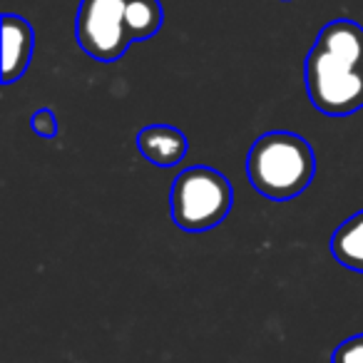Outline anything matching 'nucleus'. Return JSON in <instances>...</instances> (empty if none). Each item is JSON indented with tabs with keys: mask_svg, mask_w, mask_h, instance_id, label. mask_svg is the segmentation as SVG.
<instances>
[{
	"mask_svg": "<svg viewBox=\"0 0 363 363\" xmlns=\"http://www.w3.org/2000/svg\"><path fill=\"white\" fill-rule=\"evenodd\" d=\"M35 45V33L23 16H3V85L26 75Z\"/></svg>",
	"mask_w": 363,
	"mask_h": 363,
	"instance_id": "39448f33",
	"label": "nucleus"
},
{
	"mask_svg": "<svg viewBox=\"0 0 363 363\" xmlns=\"http://www.w3.org/2000/svg\"><path fill=\"white\" fill-rule=\"evenodd\" d=\"M313 174L316 155L296 132H267L247 155V177L252 187L272 202H286L306 192Z\"/></svg>",
	"mask_w": 363,
	"mask_h": 363,
	"instance_id": "f03ea898",
	"label": "nucleus"
},
{
	"mask_svg": "<svg viewBox=\"0 0 363 363\" xmlns=\"http://www.w3.org/2000/svg\"><path fill=\"white\" fill-rule=\"evenodd\" d=\"M127 28L132 40H147L164 26V11L160 0H127Z\"/></svg>",
	"mask_w": 363,
	"mask_h": 363,
	"instance_id": "6e6552de",
	"label": "nucleus"
},
{
	"mask_svg": "<svg viewBox=\"0 0 363 363\" xmlns=\"http://www.w3.org/2000/svg\"><path fill=\"white\" fill-rule=\"evenodd\" d=\"M137 150L155 167H177L189 150L187 135L172 125H147L137 132Z\"/></svg>",
	"mask_w": 363,
	"mask_h": 363,
	"instance_id": "423d86ee",
	"label": "nucleus"
},
{
	"mask_svg": "<svg viewBox=\"0 0 363 363\" xmlns=\"http://www.w3.org/2000/svg\"><path fill=\"white\" fill-rule=\"evenodd\" d=\"M306 92L311 105L328 117H346L363 107V26L338 18L321 28L308 50Z\"/></svg>",
	"mask_w": 363,
	"mask_h": 363,
	"instance_id": "f257e3e1",
	"label": "nucleus"
},
{
	"mask_svg": "<svg viewBox=\"0 0 363 363\" xmlns=\"http://www.w3.org/2000/svg\"><path fill=\"white\" fill-rule=\"evenodd\" d=\"M331 254L341 267L363 274V209L338 224L331 234Z\"/></svg>",
	"mask_w": 363,
	"mask_h": 363,
	"instance_id": "0eeeda50",
	"label": "nucleus"
},
{
	"mask_svg": "<svg viewBox=\"0 0 363 363\" xmlns=\"http://www.w3.org/2000/svg\"><path fill=\"white\" fill-rule=\"evenodd\" d=\"M331 363H363V333L338 343L331 353Z\"/></svg>",
	"mask_w": 363,
	"mask_h": 363,
	"instance_id": "1a4fd4ad",
	"label": "nucleus"
},
{
	"mask_svg": "<svg viewBox=\"0 0 363 363\" xmlns=\"http://www.w3.org/2000/svg\"><path fill=\"white\" fill-rule=\"evenodd\" d=\"M30 127H33V132H35L38 137H43V140H52V137L57 135V117H55V112H52V110L33 112Z\"/></svg>",
	"mask_w": 363,
	"mask_h": 363,
	"instance_id": "9d476101",
	"label": "nucleus"
},
{
	"mask_svg": "<svg viewBox=\"0 0 363 363\" xmlns=\"http://www.w3.org/2000/svg\"><path fill=\"white\" fill-rule=\"evenodd\" d=\"M127 0H80L75 18V40L90 57L115 62L130 50Z\"/></svg>",
	"mask_w": 363,
	"mask_h": 363,
	"instance_id": "20e7f679",
	"label": "nucleus"
},
{
	"mask_svg": "<svg viewBox=\"0 0 363 363\" xmlns=\"http://www.w3.org/2000/svg\"><path fill=\"white\" fill-rule=\"evenodd\" d=\"M234 189L227 174L212 167H189L179 172L169 192L172 222L182 232H209L229 217Z\"/></svg>",
	"mask_w": 363,
	"mask_h": 363,
	"instance_id": "7ed1b4c3",
	"label": "nucleus"
}]
</instances>
